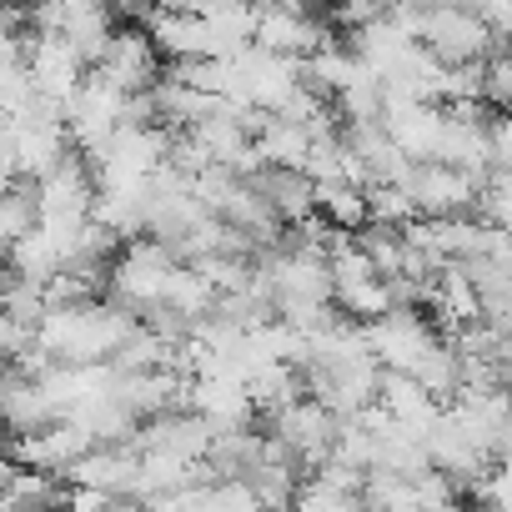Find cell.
<instances>
[{
	"mask_svg": "<svg viewBox=\"0 0 512 512\" xmlns=\"http://www.w3.org/2000/svg\"><path fill=\"white\" fill-rule=\"evenodd\" d=\"M176 272H181L176 251L166 241L141 236V241L121 246V256L111 262V302H121L136 317H151L156 307H166V292H171Z\"/></svg>",
	"mask_w": 512,
	"mask_h": 512,
	"instance_id": "6da1fadb",
	"label": "cell"
},
{
	"mask_svg": "<svg viewBox=\"0 0 512 512\" xmlns=\"http://www.w3.org/2000/svg\"><path fill=\"white\" fill-rule=\"evenodd\" d=\"M171 156V131L166 126H121L96 156V186H131V181H151Z\"/></svg>",
	"mask_w": 512,
	"mask_h": 512,
	"instance_id": "7a4b0ae2",
	"label": "cell"
},
{
	"mask_svg": "<svg viewBox=\"0 0 512 512\" xmlns=\"http://www.w3.org/2000/svg\"><path fill=\"white\" fill-rule=\"evenodd\" d=\"M492 31L482 26V16L472 6H432L427 11V31L422 46L442 61V66H487L492 61Z\"/></svg>",
	"mask_w": 512,
	"mask_h": 512,
	"instance_id": "3957f363",
	"label": "cell"
},
{
	"mask_svg": "<svg viewBox=\"0 0 512 512\" xmlns=\"http://www.w3.org/2000/svg\"><path fill=\"white\" fill-rule=\"evenodd\" d=\"M126 116H131V96L116 91L101 71H91L86 86H81V96L66 106V131H71V141H76L86 156H96V151L126 126Z\"/></svg>",
	"mask_w": 512,
	"mask_h": 512,
	"instance_id": "277c9868",
	"label": "cell"
},
{
	"mask_svg": "<svg viewBox=\"0 0 512 512\" xmlns=\"http://www.w3.org/2000/svg\"><path fill=\"white\" fill-rule=\"evenodd\" d=\"M437 332L427 327V317L422 312H412V307H402V312H392V317H382V322H372L367 327V347H372V357H377V367L382 372H407V377H417V367L437 352Z\"/></svg>",
	"mask_w": 512,
	"mask_h": 512,
	"instance_id": "5b68a950",
	"label": "cell"
},
{
	"mask_svg": "<svg viewBox=\"0 0 512 512\" xmlns=\"http://www.w3.org/2000/svg\"><path fill=\"white\" fill-rule=\"evenodd\" d=\"M256 46L272 51V56L312 61L317 51H327V46H337V41L327 36V21H317L312 11L282 0V6H256Z\"/></svg>",
	"mask_w": 512,
	"mask_h": 512,
	"instance_id": "8992f818",
	"label": "cell"
},
{
	"mask_svg": "<svg viewBox=\"0 0 512 512\" xmlns=\"http://www.w3.org/2000/svg\"><path fill=\"white\" fill-rule=\"evenodd\" d=\"M96 71H101L116 91H126V96H151V91L161 86V81H156V76H161V46H156L141 26H121Z\"/></svg>",
	"mask_w": 512,
	"mask_h": 512,
	"instance_id": "52a82bcc",
	"label": "cell"
},
{
	"mask_svg": "<svg viewBox=\"0 0 512 512\" xmlns=\"http://www.w3.org/2000/svg\"><path fill=\"white\" fill-rule=\"evenodd\" d=\"M277 437L297 452V462L307 467V477L312 472H322L327 462H332V452H337V437H342V417L332 412V407H322V402H297L292 412H282L277 417Z\"/></svg>",
	"mask_w": 512,
	"mask_h": 512,
	"instance_id": "ba28073f",
	"label": "cell"
},
{
	"mask_svg": "<svg viewBox=\"0 0 512 512\" xmlns=\"http://www.w3.org/2000/svg\"><path fill=\"white\" fill-rule=\"evenodd\" d=\"M427 457H432V472H442L452 482H467V487H482L487 472H492V452L452 412H442L437 427L427 432Z\"/></svg>",
	"mask_w": 512,
	"mask_h": 512,
	"instance_id": "9c48e42d",
	"label": "cell"
},
{
	"mask_svg": "<svg viewBox=\"0 0 512 512\" xmlns=\"http://www.w3.org/2000/svg\"><path fill=\"white\" fill-rule=\"evenodd\" d=\"M407 191H412V201H417V211L427 221H452V216H467L477 206L482 181L467 176V171H452V166L432 161V166H417V176L407 181Z\"/></svg>",
	"mask_w": 512,
	"mask_h": 512,
	"instance_id": "30bf717a",
	"label": "cell"
},
{
	"mask_svg": "<svg viewBox=\"0 0 512 512\" xmlns=\"http://www.w3.org/2000/svg\"><path fill=\"white\" fill-rule=\"evenodd\" d=\"M91 452H96V437H91L86 427H76V422H56V427L41 432V437H11L6 462L61 477V472H71V467H76L81 457H91Z\"/></svg>",
	"mask_w": 512,
	"mask_h": 512,
	"instance_id": "8fae6325",
	"label": "cell"
},
{
	"mask_svg": "<svg viewBox=\"0 0 512 512\" xmlns=\"http://www.w3.org/2000/svg\"><path fill=\"white\" fill-rule=\"evenodd\" d=\"M31 76L36 91L56 106H71L86 86V61L76 56V46L66 36H36L31 31Z\"/></svg>",
	"mask_w": 512,
	"mask_h": 512,
	"instance_id": "7c38bea8",
	"label": "cell"
},
{
	"mask_svg": "<svg viewBox=\"0 0 512 512\" xmlns=\"http://www.w3.org/2000/svg\"><path fill=\"white\" fill-rule=\"evenodd\" d=\"M387 136L397 141V151L412 166H432L442 156V131H447V111L427 106V101H407V106H387Z\"/></svg>",
	"mask_w": 512,
	"mask_h": 512,
	"instance_id": "4fadbf2b",
	"label": "cell"
},
{
	"mask_svg": "<svg viewBox=\"0 0 512 512\" xmlns=\"http://www.w3.org/2000/svg\"><path fill=\"white\" fill-rule=\"evenodd\" d=\"M36 186H41V221H91L96 196H101L96 171L81 166L76 156L66 166H56L46 181H36Z\"/></svg>",
	"mask_w": 512,
	"mask_h": 512,
	"instance_id": "5bb4252c",
	"label": "cell"
},
{
	"mask_svg": "<svg viewBox=\"0 0 512 512\" xmlns=\"http://www.w3.org/2000/svg\"><path fill=\"white\" fill-rule=\"evenodd\" d=\"M76 487H96V492H111L121 502H136V487H141V457L131 447H96L91 457H81L71 472H66Z\"/></svg>",
	"mask_w": 512,
	"mask_h": 512,
	"instance_id": "9a60e30c",
	"label": "cell"
},
{
	"mask_svg": "<svg viewBox=\"0 0 512 512\" xmlns=\"http://www.w3.org/2000/svg\"><path fill=\"white\" fill-rule=\"evenodd\" d=\"M146 36L176 61H216L211 56V31L196 11H146Z\"/></svg>",
	"mask_w": 512,
	"mask_h": 512,
	"instance_id": "2e32d148",
	"label": "cell"
},
{
	"mask_svg": "<svg viewBox=\"0 0 512 512\" xmlns=\"http://www.w3.org/2000/svg\"><path fill=\"white\" fill-rule=\"evenodd\" d=\"M116 241H141L151 226V181H131V186H101L96 211H91Z\"/></svg>",
	"mask_w": 512,
	"mask_h": 512,
	"instance_id": "e0dca14e",
	"label": "cell"
},
{
	"mask_svg": "<svg viewBox=\"0 0 512 512\" xmlns=\"http://www.w3.org/2000/svg\"><path fill=\"white\" fill-rule=\"evenodd\" d=\"M0 402H6V422H11V437H41L61 422L56 402L46 397L41 382L21 377V372H6V387H0Z\"/></svg>",
	"mask_w": 512,
	"mask_h": 512,
	"instance_id": "ac0fdd59",
	"label": "cell"
},
{
	"mask_svg": "<svg viewBox=\"0 0 512 512\" xmlns=\"http://www.w3.org/2000/svg\"><path fill=\"white\" fill-rule=\"evenodd\" d=\"M116 16L101 6V0H66V21H61V36L76 46V56L86 66H101L106 46L116 41Z\"/></svg>",
	"mask_w": 512,
	"mask_h": 512,
	"instance_id": "d6986e66",
	"label": "cell"
},
{
	"mask_svg": "<svg viewBox=\"0 0 512 512\" xmlns=\"http://www.w3.org/2000/svg\"><path fill=\"white\" fill-rule=\"evenodd\" d=\"M256 191H262L267 201H272V211L282 216V221H312V211H317V181L307 176V171H282V166H267L262 176L251 181Z\"/></svg>",
	"mask_w": 512,
	"mask_h": 512,
	"instance_id": "ffe728a7",
	"label": "cell"
},
{
	"mask_svg": "<svg viewBox=\"0 0 512 512\" xmlns=\"http://www.w3.org/2000/svg\"><path fill=\"white\" fill-rule=\"evenodd\" d=\"M312 146H317V136L307 126H297V121H282V116H267V126L256 131V151H262V161L282 166V171H307Z\"/></svg>",
	"mask_w": 512,
	"mask_h": 512,
	"instance_id": "44dd1931",
	"label": "cell"
},
{
	"mask_svg": "<svg viewBox=\"0 0 512 512\" xmlns=\"http://www.w3.org/2000/svg\"><path fill=\"white\" fill-rule=\"evenodd\" d=\"M6 262H11V277H21V282H31V287H41V292L66 272L61 246L46 236V226H41V231H31L26 241H16V246L6 251Z\"/></svg>",
	"mask_w": 512,
	"mask_h": 512,
	"instance_id": "7402d4cb",
	"label": "cell"
},
{
	"mask_svg": "<svg viewBox=\"0 0 512 512\" xmlns=\"http://www.w3.org/2000/svg\"><path fill=\"white\" fill-rule=\"evenodd\" d=\"M246 392H251V402L262 407V412L282 417V412H292L297 402H307V397H302V392H307V372L292 367V362H277V367L256 372V377L246 382Z\"/></svg>",
	"mask_w": 512,
	"mask_h": 512,
	"instance_id": "603a6c76",
	"label": "cell"
},
{
	"mask_svg": "<svg viewBox=\"0 0 512 512\" xmlns=\"http://www.w3.org/2000/svg\"><path fill=\"white\" fill-rule=\"evenodd\" d=\"M262 447H267V437H256V432H216L206 462H211L216 482H246L262 467Z\"/></svg>",
	"mask_w": 512,
	"mask_h": 512,
	"instance_id": "cb8c5ba5",
	"label": "cell"
},
{
	"mask_svg": "<svg viewBox=\"0 0 512 512\" xmlns=\"http://www.w3.org/2000/svg\"><path fill=\"white\" fill-rule=\"evenodd\" d=\"M31 231H41V186L36 181H6V201H0V236H6V246H16Z\"/></svg>",
	"mask_w": 512,
	"mask_h": 512,
	"instance_id": "d4e9b609",
	"label": "cell"
},
{
	"mask_svg": "<svg viewBox=\"0 0 512 512\" xmlns=\"http://www.w3.org/2000/svg\"><path fill=\"white\" fill-rule=\"evenodd\" d=\"M362 76H367V66H362V56H357L352 46H327V51H317V56L307 61V86H312V91L342 96V91L357 86Z\"/></svg>",
	"mask_w": 512,
	"mask_h": 512,
	"instance_id": "484cf974",
	"label": "cell"
},
{
	"mask_svg": "<svg viewBox=\"0 0 512 512\" xmlns=\"http://www.w3.org/2000/svg\"><path fill=\"white\" fill-rule=\"evenodd\" d=\"M317 211H322V221L337 226V231H367V226H372L367 191H357V186H347V181L317 186Z\"/></svg>",
	"mask_w": 512,
	"mask_h": 512,
	"instance_id": "4316f807",
	"label": "cell"
},
{
	"mask_svg": "<svg viewBox=\"0 0 512 512\" xmlns=\"http://www.w3.org/2000/svg\"><path fill=\"white\" fill-rule=\"evenodd\" d=\"M357 246L372 256V267H377L382 282H402V277H407V236H402V231H392V226H367V231L357 236Z\"/></svg>",
	"mask_w": 512,
	"mask_h": 512,
	"instance_id": "83f0119b",
	"label": "cell"
},
{
	"mask_svg": "<svg viewBox=\"0 0 512 512\" xmlns=\"http://www.w3.org/2000/svg\"><path fill=\"white\" fill-rule=\"evenodd\" d=\"M6 497H16L31 512H41V507L56 512L66 502V492H61V482L51 472H31V467H16V462H6Z\"/></svg>",
	"mask_w": 512,
	"mask_h": 512,
	"instance_id": "f1b7e54d",
	"label": "cell"
},
{
	"mask_svg": "<svg viewBox=\"0 0 512 512\" xmlns=\"http://www.w3.org/2000/svg\"><path fill=\"white\" fill-rule=\"evenodd\" d=\"M216 292H211V282L201 277V272H191V267H181L176 272V282H171V292H166V307L171 312H181L186 322H206L211 312H216Z\"/></svg>",
	"mask_w": 512,
	"mask_h": 512,
	"instance_id": "f546056e",
	"label": "cell"
},
{
	"mask_svg": "<svg viewBox=\"0 0 512 512\" xmlns=\"http://www.w3.org/2000/svg\"><path fill=\"white\" fill-rule=\"evenodd\" d=\"M417 382L437 397V402H457L462 397V357L452 342H437V352L417 367Z\"/></svg>",
	"mask_w": 512,
	"mask_h": 512,
	"instance_id": "4dcf8cb0",
	"label": "cell"
},
{
	"mask_svg": "<svg viewBox=\"0 0 512 512\" xmlns=\"http://www.w3.org/2000/svg\"><path fill=\"white\" fill-rule=\"evenodd\" d=\"M327 267H332V287H337V292H357V287H367V282H382L377 267H372V256H367L352 236H342V241L332 246Z\"/></svg>",
	"mask_w": 512,
	"mask_h": 512,
	"instance_id": "1f68e13d",
	"label": "cell"
},
{
	"mask_svg": "<svg viewBox=\"0 0 512 512\" xmlns=\"http://www.w3.org/2000/svg\"><path fill=\"white\" fill-rule=\"evenodd\" d=\"M367 512H422V497H417V482L407 477H392V472H372L367 477V492H362Z\"/></svg>",
	"mask_w": 512,
	"mask_h": 512,
	"instance_id": "d6a6232c",
	"label": "cell"
},
{
	"mask_svg": "<svg viewBox=\"0 0 512 512\" xmlns=\"http://www.w3.org/2000/svg\"><path fill=\"white\" fill-rule=\"evenodd\" d=\"M367 211H372V226H392V231H407L412 221H422V211H417L407 186H372L367 191Z\"/></svg>",
	"mask_w": 512,
	"mask_h": 512,
	"instance_id": "836d02e7",
	"label": "cell"
},
{
	"mask_svg": "<svg viewBox=\"0 0 512 512\" xmlns=\"http://www.w3.org/2000/svg\"><path fill=\"white\" fill-rule=\"evenodd\" d=\"M292 512H367V502L357 492H342V487L322 482V477H302Z\"/></svg>",
	"mask_w": 512,
	"mask_h": 512,
	"instance_id": "e575fe53",
	"label": "cell"
},
{
	"mask_svg": "<svg viewBox=\"0 0 512 512\" xmlns=\"http://www.w3.org/2000/svg\"><path fill=\"white\" fill-rule=\"evenodd\" d=\"M246 482H251V492H256V497H262V507H267V512H292L297 487H302L292 467H256Z\"/></svg>",
	"mask_w": 512,
	"mask_h": 512,
	"instance_id": "d590c367",
	"label": "cell"
},
{
	"mask_svg": "<svg viewBox=\"0 0 512 512\" xmlns=\"http://www.w3.org/2000/svg\"><path fill=\"white\" fill-rule=\"evenodd\" d=\"M141 507H146V512H216V482H196V487L151 497V502H141Z\"/></svg>",
	"mask_w": 512,
	"mask_h": 512,
	"instance_id": "8d00e7d4",
	"label": "cell"
},
{
	"mask_svg": "<svg viewBox=\"0 0 512 512\" xmlns=\"http://www.w3.org/2000/svg\"><path fill=\"white\" fill-rule=\"evenodd\" d=\"M487 161H492V171L512 176V116H492L487 121Z\"/></svg>",
	"mask_w": 512,
	"mask_h": 512,
	"instance_id": "74e56055",
	"label": "cell"
},
{
	"mask_svg": "<svg viewBox=\"0 0 512 512\" xmlns=\"http://www.w3.org/2000/svg\"><path fill=\"white\" fill-rule=\"evenodd\" d=\"M216 512H267L251 482H216Z\"/></svg>",
	"mask_w": 512,
	"mask_h": 512,
	"instance_id": "f35d334b",
	"label": "cell"
},
{
	"mask_svg": "<svg viewBox=\"0 0 512 512\" xmlns=\"http://www.w3.org/2000/svg\"><path fill=\"white\" fill-rule=\"evenodd\" d=\"M66 512H121V497L96 492V487H71L66 492Z\"/></svg>",
	"mask_w": 512,
	"mask_h": 512,
	"instance_id": "ab89813d",
	"label": "cell"
},
{
	"mask_svg": "<svg viewBox=\"0 0 512 512\" xmlns=\"http://www.w3.org/2000/svg\"><path fill=\"white\" fill-rule=\"evenodd\" d=\"M482 16V26L497 36V41H512V0H482V6H472Z\"/></svg>",
	"mask_w": 512,
	"mask_h": 512,
	"instance_id": "60d3db41",
	"label": "cell"
}]
</instances>
